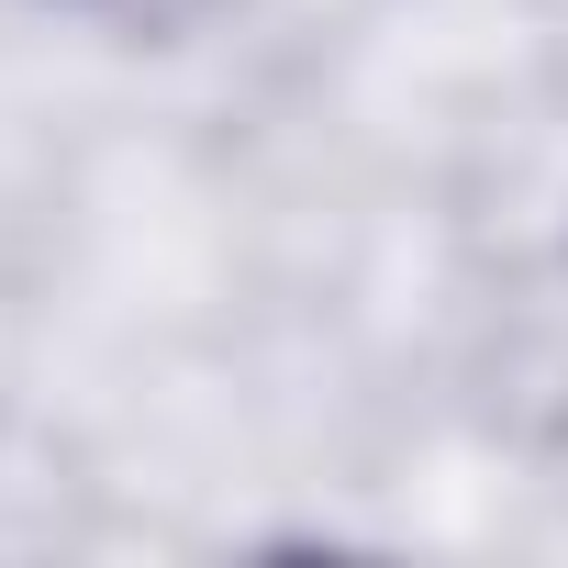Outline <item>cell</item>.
Returning <instances> with one entry per match:
<instances>
[{
  "instance_id": "cell-1",
  "label": "cell",
  "mask_w": 568,
  "mask_h": 568,
  "mask_svg": "<svg viewBox=\"0 0 568 568\" xmlns=\"http://www.w3.org/2000/svg\"><path fill=\"white\" fill-rule=\"evenodd\" d=\"M90 12H112V23H179V12H201V0H90Z\"/></svg>"
}]
</instances>
